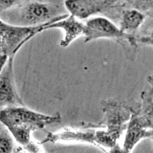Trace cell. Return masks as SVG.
<instances>
[{
  "label": "cell",
  "mask_w": 153,
  "mask_h": 153,
  "mask_svg": "<svg viewBox=\"0 0 153 153\" xmlns=\"http://www.w3.org/2000/svg\"><path fill=\"white\" fill-rule=\"evenodd\" d=\"M15 143L9 131L0 124V153H13Z\"/></svg>",
  "instance_id": "9"
},
{
  "label": "cell",
  "mask_w": 153,
  "mask_h": 153,
  "mask_svg": "<svg viewBox=\"0 0 153 153\" xmlns=\"http://www.w3.org/2000/svg\"><path fill=\"white\" fill-rule=\"evenodd\" d=\"M24 0H0V11L4 12L19 7Z\"/></svg>",
  "instance_id": "10"
},
{
  "label": "cell",
  "mask_w": 153,
  "mask_h": 153,
  "mask_svg": "<svg viewBox=\"0 0 153 153\" xmlns=\"http://www.w3.org/2000/svg\"><path fill=\"white\" fill-rule=\"evenodd\" d=\"M13 62L9 59L0 72V107L25 106L17 90Z\"/></svg>",
  "instance_id": "6"
},
{
  "label": "cell",
  "mask_w": 153,
  "mask_h": 153,
  "mask_svg": "<svg viewBox=\"0 0 153 153\" xmlns=\"http://www.w3.org/2000/svg\"><path fill=\"white\" fill-rule=\"evenodd\" d=\"M147 18L149 17L137 10L124 8L119 14L117 25L123 33L139 37L140 29Z\"/></svg>",
  "instance_id": "8"
},
{
  "label": "cell",
  "mask_w": 153,
  "mask_h": 153,
  "mask_svg": "<svg viewBox=\"0 0 153 153\" xmlns=\"http://www.w3.org/2000/svg\"><path fill=\"white\" fill-rule=\"evenodd\" d=\"M84 22L73 15L68 14L63 18L49 23L45 26V30L50 29H59L63 32V37L60 41L61 47H69L75 39L84 35Z\"/></svg>",
  "instance_id": "7"
},
{
  "label": "cell",
  "mask_w": 153,
  "mask_h": 153,
  "mask_svg": "<svg viewBox=\"0 0 153 153\" xmlns=\"http://www.w3.org/2000/svg\"><path fill=\"white\" fill-rule=\"evenodd\" d=\"M84 25V42L100 39L113 40L121 45L127 57H134L139 47V37H133L123 33L114 22L102 15L87 19Z\"/></svg>",
  "instance_id": "2"
},
{
  "label": "cell",
  "mask_w": 153,
  "mask_h": 153,
  "mask_svg": "<svg viewBox=\"0 0 153 153\" xmlns=\"http://www.w3.org/2000/svg\"><path fill=\"white\" fill-rule=\"evenodd\" d=\"M105 153H130L125 151L122 146L119 145V143L116 144L114 146L108 149Z\"/></svg>",
  "instance_id": "11"
},
{
  "label": "cell",
  "mask_w": 153,
  "mask_h": 153,
  "mask_svg": "<svg viewBox=\"0 0 153 153\" xmlns=\"http://www.w3.org/2000/svg\"><path fill=\"white\" fill-rule=\"evenodd\" d=\"M148 87L140 94V102L136 109L131 108V114L125 130L122 148L131 153L142 139H152L153 93L152 77L148 76Z\"/></svg>",
  "instance_id": "1"
},
{
  "label": "cell",
  "mask_w": 153,
  "mask_h": 153,
  "mask_svg": "<svg viewBox=\"0 0 153 153\" xmlns=\"http://www.w3.org/2000/svg\"><path fill=\"white\" fill-rule=\"evenodd\" d=\"M62 118L59 113L54 115H45L26 106H11L0 110V124L7 130L14 128H28L33 131L44 129L48 125L60 123Z\"/></svg>",
  "instance_id": "3"
},
{
  "label": "cell",
  "mask_w": 153,
  "mask_h": 153,
  "mask_svg": "<svg viewBox=\"0 0 153 153\" xmlns=\"http://www.w3.org/2000/svg\"><path fill=\"white\" fill-rule=\"evenodd\" d=\"M17 25L37 26L49 23L60 16L61 8L57 5L40 0H29L19 6Z\"/></svg>",
  "instance_id": "4"
},
{
  "label": "cell",
  "mask_w": 153,
  "mask_h": 153,
  "mask_svg": "<svg viewBox=\"0 0 153 153\" xmlns=\"http://www.w3.org/2000/svg\"><path fill=\"white\" fill-rule=\"evenodd\" d=\"M122 0H65L64 7L69 14L79 20L102 15L108 17L116 11Z\"/></svg>",
  "instance_id": "5"
}]
</instances>
